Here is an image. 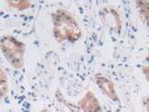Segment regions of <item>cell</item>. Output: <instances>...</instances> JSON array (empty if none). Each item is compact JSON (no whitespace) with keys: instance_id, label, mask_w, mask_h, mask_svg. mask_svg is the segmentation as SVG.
I'll use <instances>...</instances> for the list:
<instances>
[{"instance_id":"obj_10","label":"cell","mask_w":149,"mask_h":112,"mask_svg":"<svg viewBox=\"0 0 149 112\" xmlns=\"http://www.w3.org/2000/svg\"><path fill=\"white\" fill-rule=\"evenodd\" d=\"M142 71L143 75H144L145 78H146V81L149 83V65H146V66H142Z\"/></svg>"},{"instance_id":"obj_9","label":"cell","mask_w":149,"mask_h":112,"mask_svg":"<svg viewBox=\"0 0 149 112\" xmlns=\"http://www.w3.org/2000/svg\"><path fill=\"white\" fill-rule=\"evenodd\" d=\"M55 96L57 97V99H58V101L61 102V103H63L64 105H66V108L68 109H70L71 112H81V111L79 107H77L74 105H73L72 103H71V102H68L67 99H66L64 98L63 94L61 93V91L59 90H57V92L55 93Z\"/></svg>"},{"instance_id":"obj_5","label":"cell","mask_w":149,"mask_h":112,"mask_svg":"<svg viewBox=\"0 0 149 112\" xmlns=\"http://www.w3.org/2000/svg\"><path fill=\"white\" fill-rule=\"evenodd\" d=\"M103 17L105 22L111 26L114 30L120 32L122 29V21L118 12L114 9L106 8L104 10Z\"/></svg>"},{"instance_id":"obj_2","label":"cell","mask_w":149,"mask_h":112,"mask_svg":"<svg viewBox=\"0 0 149 112\" xmlns=\"http://www.w3.org/2000/svg\"><path fill=\"white\" fill-rule=\"evenodd\" d=\"M4 58L12 67L20 70L25 64L26 44L11 35L4 36L0 43Z\"/></svg>"},{"instance_id":"obj_3","label":"cell","mask_w":149,"mask_h":112,"mask_svg":"<svg viewBox=\"0 0 149 112\" xmlns=\"http://www.w3.org/2000/svg\"><path fill=\"white\" fill-rule=\"evenodd\" d=\"M78 107L82 112H103L98 99L91 90H88L80 99Z\"/></svg>"},{"instance_id":"obj_8","label":"cell","mask_w":149,"mask_h":112,"mask_svg":"<svg viewBox=\"0 0 149 112\" xmlns=\"http://www.w3.org/2000/svg\"><path fill=\"white\" fill-rule=\"evenodd\" d=\"M9 90L8 80L7 73H5L3 68L1 67L0 70V94L1 98L3 99L8 94Z\"/></svg>"},{"instance_id":"obj_1","label":"cell","mask_w":149,"mask_h":112,"mask_svg":"<svg viewBox=\"0 0 149 112\" xmlns=\"http://www.w3.org/2000/svg\"><path fill=\"white\" fill-rule=\"evenodd\" d=\"M52 20L53 35L58 43H74L81 39V29L70 11L58 9L52 14Z\"/></svg>"},{"instance_id":"obj_12","label":"cell","mask_w":149,"mask_h":112,"mask_svg":"<svg viewBox=\"0 0 149 112\" xmlns=\"http://www.w3.org/2000/svg\"><path fill=\"white\" fill-rule=\"evenodd\" d=\"M146 61H147L148 63L149 64V52H148L147 55H146Z\"/></svg>"},{"instance_id":"obj_11","label":"cell","mask_w":149,"mask_h":112,"mask_svg":"<svg viewBox=\"0 0 149 112\" xmlns=\"http://www.w3.org/2000/svg\"><path fill=\"white\" fill-rule=\"evenodd\" d=\"M143 104H144V107L145 108H146V111L149 112V97H146V98L144 99Z\"/></svg>"},{"instance_id":"obj_13","label":"cell","mask_w":149,"mask_h":112,"mask_svg":"<svg viewBox=\"0 0 149 112\" xmlns=\"http://www.w3.org/2000/svg\"><path fill=\"white\" fill-rule=\"evenodd\" d=\"M40 112H52V111H49V110H42V111H40Z\"/></svg>"},{"instance_id":"obj_4","label":"cell","mask_w":149,"mask_h":112,"mask_svg":"<svg viewBox=\"0 0 149 112\" xmlns=\"http://www.w3.org/2000/svg\"><path fill=\"white\" fill-rule=\"evenodd\" d=\"M95 82L98 88L110 100L115 102H119V97L116 90L115 85L112 80L104 76H99L95 77Z\"/></svg>"},{"instance_id":"obj_6","label":"cell","mask_w":149,"mask_h":112,"mask_svg":"<svg viewBox=\"0 0 149 112\" xmlns=\"http://www.w3.org/2000/svg\"><path fill=\"white\" fill-rule=\"evenodd\" d=\"M136 6L139 16L149 30V2L148 1H136Z\"/></svg>"},{"instance_id":"obj_7","label":"cell","mask_w":149,"mask_h":112,"mask_svg":"<svg viewBox=\"0 0 149 112\" xmlns=\"http://www.w3.org/2000/svg\"><path fill=\"white\" fill-rule=\"evenodd\" d=\"M7 5L10 9L18 10V11H22V10H27L31 7V2L27 0H10V1H6Z\"/></svg>"}]
</instances>
